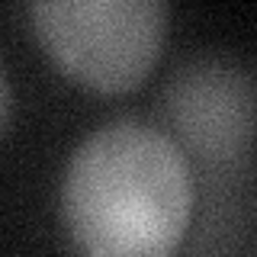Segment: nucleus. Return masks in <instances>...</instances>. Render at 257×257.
Returning <instances> with one entry per match:
<instances>
[{
  "mask_svg": "<svg viewBox=\"0 0 257 257\" xmlns=\"http://www.w3.org/2000/svg\"><path fill=\"white\" fill-rule=\"evenodd\" d=\"M193 199L187 151L142 119L93 128L61 180V215L80 257H174Z\"/></svg>",
  "mask_w": 257,
  "mask_h": 257,
  "instance_id": "f257e3e1",
  "label": "nucleus"
},
{
  "mask_svg": "<svg viewBox=\"0 0 257 257\" xmlns=\"http://www.w3.org/2000/svg\"><path fill=\"white\" fill-rule=\"evenodd\" d=\"M7 112H10V84H7L4 68H0V128L7 122Z\"/></svg>",
  "mask_w": 257,
  "mask_h": 257,
  "instance_id": "20e7f679",
  "label": "nucleus"
},
{
  "mask_svg": "<svg viewBox=\"0 0 257 257\" xmlns=\"http://www.w3.org/2000/svg\"><path fill=\"white\" fill-rule=\"evenodd\" d=\"M164 112L199 158H235L247 148L254 128L251 71L225 55L190 58L167 80Z\"/></svg>",
  "mask_w": 257,
  "mask_h": 257,
  "instance_id": "7ed1b4c3",
  "label": "nucleus"
},
{
  "mask_svg": "<svg viewBox=\"0 0 257 257\" xmlns=\"http://www.w3.org/2000/svg\"><path fill=\"white\" fill-rule=\"evenodd\" d=\"M29 13L48 55L103 93L132 90L148 77L171 20L164 0H39Z\"/></svg>",
  "mask_w": 257,
  "mask_h": 257,
  "instance_id": "f03ea898",
  "label": "nucleus"
}]
</instances>
